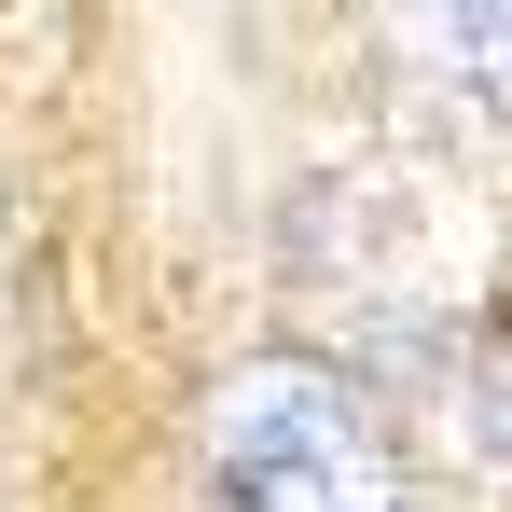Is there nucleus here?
Segmentation results:
<instances>
[{
    "label": "nucleus",
    "instance_id": "obj_1",
    "mask_svg": "<svg viewBox=\"0 0 512 512\" xmlns=\"http://www.w3.org/2000/svg\"><path fill=\"white\" fill-rule=\"evenodd\" d=\"M194 499L208 512H416V485H402L388 416L346 388L333 360L263 346L194 416Z\"/></svg>",
    "mask_w": 512,
    "mask_h": 512
},
{
    "label": "nucleus",
    "instance_id": "obj_2",
    "mask_svg": "<svg viewBox=\"0 0 512 512\" xmlns=\"http://www.w3.org/2000/svg\"><path fill=\"white\" fill-rule=\"evenodd\" d=\"M374 28L457 139H512V0H374Z\"/></svg>",
    "mask_w": 512,
    "mask_h": 512
},
{
    "label": "nucleus",
    "instance_id": "obj_3",
    "mask_svg": "<svg viewBox=\"0 0 512 512\" xmlns=\"http://www.w3.org/2000/svg\"><path fill=\"white\" fill-rule=\"evenodd\" d=\"M471 402H485V429H499V443H512V333L485 346V360H471Z\"/></svg>",
    "mask_w": 512,
    "mask_h": 512
}]
</instances>
